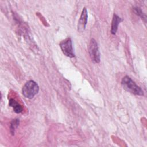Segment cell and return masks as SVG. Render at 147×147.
Wrapping results in <instances>:
<instances>
[{"instance_id":"3957f363","label":"cell","mask_w":147,"mask_h":147,"mask_svg":"<svg viewBox=\"0 0 147 147\" xmlns=\"http://www.w3.org/2000/svg\"><path fill=\"white\" fill-rule=\"evenodd\" d=\"M60 48L63 53L67 57H74L75 53L72 47V42L71 38L68 37L60 43Z\"/></svg>"},{"instance_id":"9c48e42d","label":"cell","mask_w":147,"mask_h":147,"mask_svg":"<svg viewBox=\"0 0 147 147\" xmlns=\"http://www.w3.org/2000/svg\"><path fill=\"white\" fill-rule=\"evenodd\" d=\"M134 11L135 12V13L140 16L142 18H144V19H146V16L145 14H144L142 11V10H141V9H140L139 7H135L134 8Z\"/></svg>"},{"instance_id":"ba28073f","label":"cell","mask_w":147,"mask_h":147,"mask_svg":"<svg viewBox=\"0 0 147 147\" xmlns=\"http://www.w3.org/2000/svg\"><path fill=\"white\" fill-rule=\"evenodd\" d=\"M20 123V121L18 119H14L12 120L10 123V133L12 135L14 134L15 130L17 128Z\"/></svg>"},{"instance_id":"6da1fadb","label":"cell","mask_w":147,"mask_h":147,"mask_svg":"<svg viewBox=\"0 0 147 147\" xmlns=\"http://www.w3.org/2000/svg\"><path fill=\"white\" fill-rule=\"evenodd\" d=\"M121 84L123 88L128 92L137 95H144V92L142 88L137 86L136 83L128 76H125L122 78Z\"/></svg>"},{"instance_id":"5b68a950","label":"cell","mask_w":147,"mask_h":147,"mask_svg":"<svg viewBox=\"0 0 147 147\" xmlns=\"http://www.w3.org/2000/svg\"><path fill=\"white\" fill-rule=\"evenodd\" d=\"M87 18H88V14H87V10L86 7H84L80 18L78 21V30L80 32H82L84 31V30L86 28V26L87 24Z\"/></svg>"},{"instance_id":"7a4b0ae2","label":"cell","mask_w":147,"mask_h":147,"mask_svg":"<svg viewBox=\"0 0 147 147\" xmlns=\"http://www.w3.org/2000/svg\"><path fill=\"white\" fill-rule=\"evenodd\" d=\"M39 91V87L34 80H29L23 86L22 95L28 99H32Z\"/></svg>"},{"instance_id":"8992f818","label":"cell","mask_w":147,"mask_h":147,"mask_svg":"<svg viewBox=\"0 0 147 147\" xmlns=\"http://www.w3.org/2000/svg\"><path fill=\"white\" fill-rule=\"evenodd\" d=\"M122 21V19L118 16L117 14H114L111 21V33L112 34H115L116 32L118 30V25L121 21Z\"/></svg>"},{"instance_id":"52a82bcc","label":"cell","mask_w":147,"mask_h":147,"mask_svg":"<svg viewBox=\"0 0 147 147\" xmlns=\"http://www.w3.org/2000/svg\"><path fill=\"white\" fill-rule=\"evenodd\" d=\"M9 106L13 108V110L16 113H20L22 111V107L18 102H17L14 99H10L9 100Z\"/></svg>"},{"instance_id":"277c9868","label":"cell","mask_w":147,"mask_h":147,"mask_svg":"<svg viewBox=\"0 0 147 147\" xmlns=\"http://www.w3.org/2000/svg\"><path fill=\"white\" fill-rule=\"evenodd\" d=\"M88 52L92 61L96 63L100 62V55L99 50V47L96 41L94 38H92L90 41L88 48Z\"/></svg>"}]
</instances>
